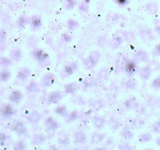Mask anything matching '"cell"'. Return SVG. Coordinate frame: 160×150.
I'll list each match as a JSON object with an SVG mask.
<instances>
[{"instance_id": "obj_1", "label": "cell", "mask_w": 160, "mask_h": 150, "mask_svg": "<svg viewBox=\"0 0 160 150\" xmlns=\"http://www.w3.org/2000/svg\"><path fill=\"white\" fill-rule=\"evenodd\" d=\"M30 72L29 70H28L27 68H23L20 72H19V74H18V78H20L21 81H24L28 78V75H29Z\"/></svg>"}, {"instance_id": "obj_2", "label": "cell", "mask_w": 160, "mask_h": 150, "mask_svg": "<svg viewBox=\"0 0 160 150\" xmlns=\"http://www.w3.org/2000/svg\"><path fill=\"white\" fill-rule=\"evenodd\" d=\"M76 3V0H66L65 2H64V6H65L67 9H71L74 7Z\"/></svg>"}, {"instance_id": "obj_3", "label": "cell", "mask_w": 160, "mask_h": 150, "mask_svg": "<svg viewBox=\"0 0 160 150\" xmlns=\"http://www.w3.org/2000/svg\"><path fill=\"white\" fill-rule=\"evenodd\" d=\"M12 95H14V98H12V101L15 102H17L20 101V100L22 99V97H23L22 93L19 92V91H15Z\"/></svg>"}, {"instance_id": "obj_4", "label": "cell", "mask_w": 160, "mask_h": 150, "mask_svg": "<svg viewBox=\"0 0 160 150\" xmlns=\"http://www.w3.org/2000/svg\"><path fill=\"white\" fill-rule=\"evenodd\" d=\"M77 85L74 84V85H73V84H69L68 85L66 86L65 89H66V92H68V93H73V92L76 91L77 89Z\"/></svg>"}, {"instance_id": "obj_5", "label": "cell", "mask_w": 160, "mask_h": 150, "mask_svg": "<svg viewBox=\"0 0 160 150\" xmlns=\"http://www.w3.org/2000/svg\"><path fill=\"white\" fill-rule=\"evenodd\" d=\"M74 64H72V65H68L67 67H66L65 69H64V71H66V73H67V74H71V73H73V72L76 70V67H74Z\"/></svg>"}, {"instance_id": "obj_6", "label": "cell", "mask_w": 160, "mask_h": 150, "mask_svg": "<svg viewBox=\"0 0 160 150\" xmlns=\"http://www.w3.org/2000/svg\"><path fill=\"white\" fill-rule=\"evenodd\" d=\"M60 94H61L60 92H58L52 93V96H53V98H52L51 97V100H52V102H54V99H56L55 100V103L59 101V99L62 98V95H60Z\"/></svg>"}, {"instance_id": "obj_7", "label": "cell", "mask_w": 160, "mask_h": 150, "mask_svg": "<svg viewBox=\"0 0 160 150\" xmlns=\"http://www.w3.org/2000/svg\"><path fill=\"white\" fill-rule=\"evenodd\" d=\"M48 120H47V123H46V126L48 127L49 129H56V126H53V125H56V121L54 120H52V118H48Z\"/></svg>"}, {"instance_id": "obj_8", "label": "cell", "mask_w": 160, "mask_h": 150, "mask_svg": "<svg viewBox=\"0 0 160 150\" xmlns=\"http://www.w3.org/2000/svg\"><path fill=\"white\" fill-rule=\"evenodd\" d=\"M113 1L115 2L117 5H119V6H126V5L129 2V0H113Z\"/></svg>"}]
</instances>
